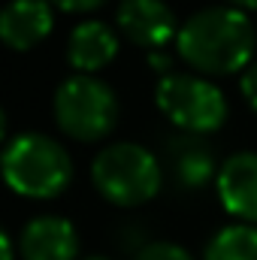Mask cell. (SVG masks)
<instances>
[{
	"mask_svg": "<svg viewBox=\"0 0 257 260\" xmlns=\"http://www.w3.org/2000/svg\"><path fill=\"white\" fill-rule=\"evenodd\" d=\"M52 6H58V9H64V12H76V15H82V12H94L97 6H103L106 0H49Z\"/></svg>",
	"mask_w": 257,
	"mask_h": 260,
	"instance_id": "obj_15",
	"label": "cell"
},
{
	"mask_svg": "<svg viewBox=\"0 0 257 260\" xmlns=\"http://www.w3.org/2000/svg\"><path fill=\"white\" fill-rule=\"evenodd\" d=\"M203 260H257V227L254 224L221 227L209 239Z\"/></svg>",
	"mask_w": 257,
	"mask_h": 260,
	"instance_id": "obj_12",
	"label": "cell"
},
{
	"mask_svg": "<svg viewBox=\"0 0 257 260\" xmlns=\"http://www.w3.org/2000/svg\"><path fill=\"white\" fill-rule=\"evenodd\" d=\"M115 55H118V34L109 24H103L97 18H88V21H82V24H76L70 30L67 61L79 73L91 76V73L112 64Z\"/></svg>",
	"mask_w": 257,
	"mask_h": 260,
	"instance_id": "obj_10",
	"label": "cell"
},
{
	"mask_svg": "<svg viewBox=\"0 0 257 260\" xmlns=\"http://www.w3.org/2000/svg\"><path fill=\"white\" fill-rule=\"evenodd\" d=\"M91 182L97 194L112 206L133 209L160 194L164 167L160 160L139 142L106 145L91 164Z\"/></svg>",
	"mask_w": 257,
	"mask_h": 260,
	"instance_id": "obj_3",
	"label": "cell"
},
{
	"mask_svg": "<svg viewBox=\"0 0 257 260\" xmlns=\"http://www.w3.org/2000/svg\"><path fill=\"white\" fill-rule=\"evenodd\" d=\"M154 103L170 124L194 136L221 130L227 121V97L206 76H194V73L160 76L154 88Z\"/></svg>",
	"mask_w": 257,
	"mask_h": 260,
	"instance_id": "obj_5",
	"label": "cell"
},
{
	"mask_svg": "<svg viewBox=\"0 0 257 260\" xmlns=\"http://www.w3.org/2000/svg\"><path fill=\"white\" fill-rule=\"evenodd\" d=\"M148 64L154 67V70H164V76L170 73V58H167V55H160V52H151V58H148Z\"/></svg>",
	"mask_w": 257,
	"mask_h": 260,
	"instance_id": "obj_17",
	"label": "cell"
},
{
	"mask_svg": "<svg viewBox=\"0 0 257 260\" xmlns=\"http://www.w3.org/2000/svg\"><path fill=\"white\" fill-rule=\"evenodd\" d=\"M52 27L55 15L49 0H9L0 12V40L15 52L34 49L52 34Z\"/></svg>",
	"mask_w": 257,
	"mask_h": 260,
	"instance_id": "obj_9",
	"label": "cell"
},
{
	"mask_svg": "<svg viewBox=\"0 0 257 260\" xmlns=\"http://www.w3.org/2000/svg\"><path fill=\"white\" fill-rule=\"evenodd\" d=\"M12 257H15V245H12L9 230H3L0 233V260H12Z\"/></svg>",
	"mask_w": 257,
	"mask_h": 260,
	"instance_id": "obj_16",
	"label": "cell"
},
{
	"mask_svg": "<svg viewBox=\"0 0 257 260\" xmlns=\"http://www.w3.org/2000/svg\"><path fill=\"white\" fill-rule=\"evenodd\" d=\"M136 260H194V257L188 248H182L176 242H148L136 254Z\"/></svg>",
	"mask_w": 257,
	"mask_h": 260,
	"instance_id": "obj_13",
	"label": "cell"
},
{
	"mask_svg": "<svg viewBox=\"0 0 257 260\" xmlns=\"http://www.w3.org/2000/svg\"><path fill=\"white\" fill-rule=\"evenodd\" d=\"M176 49L179 58L197 73H245L257 49V27L236 6H206L185 18L176 37Z\"/></svg>",
	"mask_w": 257,
	"mask_h": 260,
	"instance_id": "obj_1",
	"label": "cell"
},
{
	"mask_svg": "<svg viewBox=\"0 0 257 260\" xmlns=\"http://www.w3.org/2000/svg\"><path fill=\"white\" fill-rule=\"evenodd\" d=\"M3 179L18 197L55 200L73 182V160L58 139L46 133H18L3 145Z\"/></svg>",
	"mask_w": 257,
	"mask_h": 260,
	"instance_id": "obj_2",
	"label": "cell"
},
{
	"mask_svg": "<svg viewBox=\"0 0 257 260\" xmlns=\"http://www.w3.org/2000/svg\"><path fill=\"white\" fill-rule=\"evenodd\" d=\"M218 200L239 224H257V151H236L218 167Z\"/></svg>",
	"mask_w": 257,
	"mask_h": 260,
	"instance_id": "obj_7",
	"label": "cell"
},
{
	"mask_svg": "<svg viewBox=\"0 0 257 260\" xmlns=\"http://www.w3.org/2000/svg\"><path fill=\"white\" fill-rule=\"evenodd\" d=\"M239 94L245 97V103L257 112V61L242 73V79H239Z\"/></svg>",
	"mask_w": 257,
	"mask_h": 260,
	"instance_id": "obj_14",
	"label": "cell"
},
{
	"mask_svg": "<svg viewBox=\"0 0 257 260\" xmlns=\"http://www.w3.org/2000/svg\"><path fill=\"white\" fill-rule=\"evenodd\" d=\"M18 251L24 260H76L79 233L61 215H37L21 227Z\"/></svg>",
	"mask_w": 257,
	"mask_h": 260,
	"instance_id": "obj_8",
	"label": "cell"
},
{
	"mask_svg": "<svg viewBox=\"0 0 257 260\" xmlns=\"http://www.w3.org/2000/svg\"><path fill=\"white\" fill-rule=\"evenodd\" d=\"M227 6H236V9H257V0H227Z\"/></svg>",
	"mask_w": 257,
	"mask_h": 260,
	"instance_id": "obj_18",
	"label": "cell"
},
{
	"mask_svg": "<svg viewBox=\"0 0 257 260\" xmlns=\"http://www.w3.org/2000/svg\"><path fill=\"white\" fill-rule=\"evenodd\" d=\"M88 260H109V257H88Z\"/></svg>",
	"mask_w": 257,
	"mask_h": 260,
	"instance_id": "obj_19",
	"label": "cell"
},
{
	"mask_svg": "<svg viewBox=\"0 0 257 260\" xmlns=\"http://www.w3.org/2000/svg\"><path fill=\"white\" fill-rule=\"evenodd\" d=\"M52 109L58 127L79 142L106 139L115 130L121 112L115 91L97 76H85V73H76L58 85Z\"/></svg>",
	"mask_w": 257,
	"mask_h": 260,
	"instance_id": "obj_4",
	"label": "cell"
},
{
	"mask_svg": "<svg viewBox=\"0 0 257 260\" xmlns=\"http://www.w3.org/2000/svg\"><path fill=\"white\" fill-rule=\"evenodd\" d=\"M167 160H170L176 185H182L188 191H200L218 179L212 148L194 133H179L167 142Z\"/></svg>",
	"mask_w": 257,
	"mask_h": 260,
	"instance_id": "obj_11",
	"label": "cell"
},
{
	"mask_svg": "<svg viewBox=\"0 0 257 260\" xmlns=\"http://www.w3.org/2000/svg\"><path fill=\"white\" fill-rule=\"evenodd\" d=\"M118 34L142 49H160L179 37L173 9L164 0H121L115 9Z\"/></svg>",
	"mask_w": 257,
	"mask_h": 260,
	"instance_id": "obj_6",
	"label": "cell"
}]
</instances>
